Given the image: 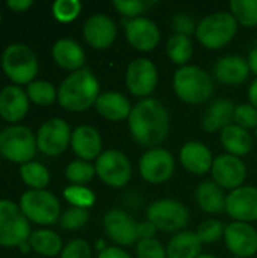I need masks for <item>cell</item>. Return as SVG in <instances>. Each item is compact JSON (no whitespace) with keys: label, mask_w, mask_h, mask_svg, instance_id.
Listing matches in <instances>:
<instances>
[{"label":"cell","mask_w":257,"mask_h":258,"mask_svg":"<svg viewBox=\"0 0 257 258\" xmlns=\"http://www.w3.org/2000/svg\"><path fill=\"white\" fill-rule=\"evenodd\" d=\"M71 128L62 118H50L39 125L36 132V147L38 150L48 156H61L71 144Z\"/></svg>","instance_id":"11"},{"label":"cell","mask_w":257,"mask_h":258,"mask_svg":"<svg viewBox=\"0 0 257 258\" xmlns=\"http://www.w3.org/2000/svg\"><path fill=\"white\" fill-rule=\"evenodd\" d=\"M235 104L227 98H218L211 103L203 118V128L209 133L221 132L227 125L233 124Z\"/></svg>","instance_id":"26"},{"label":"cell","mask_w":257,"mask_h":258,"mask_svg":"<svg viewBox=\"0 0 257 258\" xmlns=\"http://www.w3.org/2000/svg\"><path fill=\"white\" fill-rule=\"evenodd\" d=\"M158 228L148 221H142V222H138V228H136V233H138V242L139 240H148V239H155V234H156Z\"/></svg>","instance_id":"45"},{"label":"cell","mask_w":257,"mask_h":258,"mask_svg":"<svg viewBox=\"0 0 257 258\" xmlns=\"http://www.w3.org/2000/svg\"><path fill=\"white\" fill-rule=\"evenodd\" d=\"M0 23H2V12H0Z\"/></svg>","instance_id":"53"},{"label":"cell","mask_w":257,"mask_h":258,"mask_svg":"<svg viewBox=\"0 0 257 258\" xmlns=\"http://www.w3.org/2000/svg\"><path fill=\"white\" fill-rule=\"evenodd\" d=\"M248 98H250V104L257 109V79L248 88Z\"/></svg>","instance_id":"49"},{"label":"cell","mask_w":257,"mask_h":258,"mask_svg":"<svg viewBox=\"0 0 257 258\" xmlns=\"http://www.w3.org/2000/svg\"><path fill=\"white\" fill-rule=\"evenodd\" d=\"M256 138H257V128H256Z\"/></svg>","instance_id":"54"},{"label":"cell","mask_w":257,"mask_h":258,"mask_svg":"<svg viewBox=\"0 0 257 258\" xmlns=\"http://www.w3.org/2000/svg\"><path fill=\"white\" fill-rule=\"evenodd\" d=\"M238 26L239 24L230 12L220 11L206 15L197 24L195 36L203 47L209 50H218L226 47L235 38Z\"/></svg>","instance_id":"5"},{"label":"cell","mask_w":257,"mask_h":258,"mask_svg":"<svg viewBox=\"0 0 257 258\" xmlns=\"http://www.w3.org/2000/svg\"><path fill=\"white\" fill-rule=\"evenodd\" d=\"M229 8L238 24L244 27H256L257 0H232L229 3Z\"/></svg>","instance_id":"34"},{"label":"cell","mask_w":257,"mask_h":258,"mask_svg":"<svg viewBox=\"0 0 257 258\" xmlns=\"http://www.w3.org/2000/svg\"><path fill=\"white\" fill-rule=\"evenodd\" d=\"M61 258H91V246L83 239H74L64 246Z\"/></svg>","instance_id":"43"},{"label":"cell","mask_w":257,"mask_h":258,"mask_svg":"<svg viewBox=\"0 0 257 258\" xmlns=\"http://www.w3.org/2000/svg\"><path fill=\"white\" fill-rule=\"evenodd\" d=\"M224 225L217 221V219H208L204 222L200 224V227L197 228L195 234L198 236L201 243H215L217 240H220L221 237H224Z\"/></svg>","instance_id":"40"},{"label":"cell","mask_w":257,"mask_h":258,"mask_svg":"<svg viewBox=\"0 0 257 258\" xmlns=\"http://www.w3.org/2000/svg\"><path fill=\"white\" fill-rule=\"evenodd\" d=\"M20 177L26 186L35 190H42L50 183V172L48 169L39 162H27L20 166Z\"/></svg>","instance_id":"32"},{"label":"cell","mask_w":257,"mask_h":258,"mask_svg":"<svg viewBox=\"0 0 257 258\" xmlns=\"http://www.w3.org/2000/svg\"><path fill=\"white\" fill-rule=\"evenodd\" d=\"M94 175H95V166L86 160H80V159L73 160L65 168L67 180L76 186H85L86 183L92 180Z\"/></svg>","instance_id":"35"},{"label":"cell","mask_w":257,"mask_h":258,"mask_svg":"<svg viewBox=\"0 0 257 258\" xmlns=\"http://www.w3.org/2000/svg\"><path fill=\"white\" fill-rule=\"evenodd\" d=\"M215 77L223 85L238 86L244 83L250 76V68L247 59L238 54H226L220 57L214 67Z\"/></svg>","instance_id":"23"},{"label":"cell","mask_w":257,"mask_h":258,"mask_svg":"<svg viewBox=\"0 0 257 258\" xmlns=\"http://www.w3.org/2000/svg\"><path fill=\"white\" fill-rule=\"evenodd\" d=\"M29 249H32V248H30V245H29V242H26V243H23V245L20 246V251H21L23 254H27V252H29Z\"/></svg>","instance_id":"50"},{"label":"cell","mask_w":257,"mask_h":258,"mask_svg":"<svg viewBox=\"0 0 257 258\" xmlns=\"http://www.w3.org/2000/svg\"><path fill=\"white\" fill-rule=\"evenodd\" d=\"M136 258H167V249L156 239L139 240L136 243Z\"/></svg>","instance_id":"42"},{"label":"cell","mask_w":257,"mask_h":258,"mask_svg":"<svg viewBox=\"0 0 257 258\" xmlns=\"http://www.w3.org/2000/svg\"><path fill=\"white\" fill-rule=\"evenodd\" d=\"M220 138H221V144H223L224 150L227 151V154L242 157L251 151L253 136L250 135L248 130H245L236 124H230L226 128H223L220 133Z\"/></svg>","instance_id":"28"},{"label":"cell","mask_w":257,"mask_h":258,"mask_svg":"<svg viewBox=\"0 0 257 258\" xmlns=\"http://www.w3.org/2000/svg\"><path fill=\"white\" fill-rule=\"evenodd\" d=\"M129 132L135 142L145 148H156L170 133V112L162 101L144 98L132 107L127 118Z\"/></svg>","instance_id":"1"},{"label":"cell","mask_w":257,"mask_h":258,"mask_svg":"<svg viewBox=\"0 0 257 258\" xmlns=\"http://www.w3.org/2000/svg\"><path fill=\"white\" fill-rule=\"evenodd\" d=\"M226 213L236 222L251 224L257 221V187L241 186L226 198Z\"/></svg>","instance_id":"17"},{"label":"cell","mask_w":257,"mask_h":258,"mask_svg":"<svg viewBox=\"0 0 257 258\" xmlns=\"http://www.w3.org/2000/svg\"><path fill=\"white\" fill-rule=\"evenodd\" d=\"M247 62H248V68H250V73H253L257 77V47H254L248 57H247Z\"/></svg>","instance_id":"48"},{"label":"cell","mask_w":257,"mask_h":258,"mask_svg":"<svg viewBox=\"0 0 257 258\" xmlns=\"http://www.w3.org/2000/svg\"><path fill=\"white\" fill-rule=\"evenodd\" d=\"M126 85L132 95L139 98H150L158 85V68L156 65L145 59H133L126 71Z\"/></svg>","instance_id":"13"},{"label":"cell","mask_w":257,"mask_h":258,"mask_svg":"<svg viewBox=\"0 0 257 258\" xmlns=\"http://www.w3.org/2000/svg\"><path fill=\"white\" fill-rule=\"evenodd\" d=\"M30 248L44 257H55L62 252V239L58 233L52 230H35L29 237Z\"/></svg>","instance_id":"30"},{"label":"cell","mask_w":257,"mask_h":258,"mask_svg":"<svg viewBox=\"0 0 257 258\" xmlns=\"http://www.w3.org/2000/svg\"><path fill=\"white\" fill-rule=\"evenodd\" d=\"M132 104L126 95L117 91L101 92L95 101V110L100 116L109 121H123L129 118L132 112Z\"/></svg>","instance_id":"25"},{"label":"cell","mask_w":257,"mask_h":258,"mask_svg":"<svg viewBox=\"0 0 257 258\" xmlns=\"http://www.w3.org/2000/svg\"><path fill=\"white\" fill-rule=\"evenodd\" d=\"M167 54L170 57V60H173L174 63L185 67L188 65V62L191 60L192 54H194V45L191 38L183 36V35H173L170 36V39L167 41Z\"/></svg>","instance_id":"31"},{"label":"cell","mask_w":257,"mask_h":258,"mask_svg":"<svg viewBox=\"0 0 257 258\" xmlns=\"http://www.w3.org/2000/svg\"><path fill=\"white\" fill-rule=\"evenodd\" d=\"M53 60L67 71H79L85 68V51L82 45L71 38H61L52 47Z\"/></svg>","instance_id":"24"},{"label":"cell","mask_w":257,"mask_h":258,"mask_svg":"<svg viewBox=\"0 0 257 258\" xmlns=\"http://www.w3.org/2000/svg\"><path fill=\"white\" fill-rule=\"evenodd\" d=\"M30 234V222L20 206L9 200H0V246L20 248Z\"/></svg>","instance_id":"8"},{"label":"cell","mask_w":257,"mask_h":258,"mask_svg":"<svg viewBox=\"0 0 257 258\" xmlns=\"http://www.w3.org/2000/svg\"><path fill=\"white\" fill-rule=\"evenodd\" d=\"M97 258H133L127 251L120 246H106L101 252H98Z\"/></svg>","instance_id":"46"},{"label":"cell","mask_w":257,"mask_h":258,"mask_svg":"<svg viewBox=\"0 0 257 258\" xmlns=\"http://www.w3.org/2000/svg\"><path fill=\"white\" fill-rule=\"evenodd\" d=\"M233 258H241V257H233Z\"/></svg>","instance_id":"55"},{"label":"cell","mask_w":257,"mask_h":258,"mask_svg":"<svg viewBox=\"0 0 257 258\" xmlns=\"http://www.w3.org/2000/svg\"><path fill=\"white\" fill-rule=\"evenodd\" d=\"M197 258H217V257H214V255H211V254H200Z\"/></svg>","instance_id":"52"},{"label":"cell","mask_w":257,"mask_h":258,"mask_svg":"<svg viewBox=\"0 0 257 258\" xmlns=\"http://www.w3.org/2000/svg\"><path fill=\"white\" fill-rule=\"evenodd\" d=\"M82 3L79 0H56L52 6L53 17L61 23H70L79 17Z\"/></svg>","instance_id":"38"},{"label":"cell","mask_w":257,"mask_h":258,"mask_svg":"<svg viewBox=\"0 0 257 258\" xmlns=\"http://www.w3.org/2000/svg\"><path fill=\"white\" fill-rule=\"evenodd\" d=\"M173 86L176 95L188 104H201L214 95L212 77L197 65L180 67L173 77Z\"/></svg>","instance_id":"3"},{"label":"cell","mask_w":257,"mask_h":258,"mask_svg":"<svg viewBox=\"0 0 257 258\" xmlns=\"http://www.w3.org/2000/svg\"><path fill=\"white\" fill-rule=\"evenodd\" d=\"M0 160H2V156H0Z\"/></svg>","instance_id":"57"},{"label":"cell","mask_w":257,"mask_h":258,"mask_svg":"<svg viewBox=\"0 0 257 258\" xmlns=\"http://www.w3.org/2000/svg\"><path fill=\"white\" fill-rule=\"evenodd\" d=\"M233 124L245 128V130H253L257 128V109L251 106L250 103H242L235 107V115H233Z\"/></svg>","instance_id":"41"},{"label":"cell","mask_w":257,"mask_h":258,"mask_svg":"<svg viewBox=\"0 0 257 258\" xmlns=\"http://www.w3.org/2000/svg\"><path fill=\"white\" fill-rule=\"evenodd\" d=\"M195 203L197 206L209 215H218L226 212V195L215 181H201L195 189Z\"/></svg>","instance_id":"27"},{"label":"cell","mask_w":257,"mask_h":258,"mask_svg":"<svg viewBox=\"0 0 257 258\" xmlns=\"http://www.w3.org/2000/svg\"><path fill=\"white\" fill-rule=\"evenodd\" d=\"M26 94L36 106H50L55 100H58L56 88L47 80H33L26 86Z\"/></svg>","instance_id":"33"},{"label":"cell","mask_w":257,"mask_h":258,"mask_svg":"<svg viewBox=\"0 0 257 258\" xmlns=\"http://www.w3.org/2000/svg\"><path fill=\"white\" fill-rule=\"evenodd\" d=\"M33 5L32 0H8L6 6L14 12H24Z\"/></svg>","instance_id":"47"},{"label":"cell","mask_w":257,"mask_h":258,"mask_svg":"<svg viewBox=\"0 0 257 258\" xmlns=\"http://www.w3.org/2000/svg\"><path fill=\"white\" fill-rule=\"evenodd\" d=\"M100 83L94 73L82 68L68 74L58 88V103L68 112H85L100 95Z\"/></svg>","instance_id":"2"},{"label":"cell","mask_w":257,"mask_h":258,"mask_svg":"<svg viewBox=\"0 0 257 258\" xmlns=\"http://www.w3.org/2000/svg\"><path fill=\"white\" fill-rule=\"evenodd\" d=\"M173 154L161 147L147 150L139 159V174L150 184H162L174 174Z\"/></svg>","instance_id":"12"},{"label":"cell","mask_w":257,"mask_h":258,"mask_svg":"<svg viewBox=\"0 0 257 258\" xmlns=\"http://www.w3.org/2000/svg\"><path fill=\"white\" fill-rule=\"evenodd\" d=\"M18 206L29 222L38 225H55L62 215L59 200L47 189L26 190L20 197Z\"/></svg>","instance_id":"7"},{"label":"cell","mask_w":257,"mask_h":258,"mask_svg":"<svg viewBox=\"0 0 257 258\" xmlns=\"http://www.w3.org/2000/svg\"><path fill=\"white\" fill-rule=\"evenodd\" d=\"M30 100L21 86L8 85L0 91V116L11 124H18L26 116Z\"/></svg>","instance_id":"20"},{"label":"cell","mask_w":257,"mask_h":258,"mask_svg":"<svg viewBox=\"0 0 257 258\" xmlns=\"http://www.w3.org/2000/svg\"><path fill=\"white\" fill-rule=\"evenodd\" d=\"M88 219H89L88 210L79 209V207H70L61 215L59 225H61V228H64L67 231H77L83 225H86Z\"/></svg>","instance_id":"39"},{"label":"cell","mask_w":257,"mask_h":258,"mask_svg":"<svg viewBox=\"0 0 257 258\" xmlns=\"http://www.w3.org/2000/svg\"><path fill=\"white\" fill-rule=\"evenodd\" d=\"M180 163L183 168L195 175H204L212 169L214 157L211 150L198 141L186 142L179 153Z\"/></svg>","instance_id":"22"},{"label":"cell","mask_w":257,"mask_h":258,"mask_svg":"<svg viewBox=\"0 0 257 258\" xmlns=\"http://www.w3.org/2000/svg\"><path fill=\"white\" fill-rule=\"evenodd\" d=\"M36 136L21 124H11L0 133V156L12 163L24 165L36 154Z\"/></svg>","instance_id":"6"},{"label":"cell","mask_w":257,"mask_h":258,"mask_svg":"<svg viewBox=\"0 0 257 258\" xmlns=\"http://www.w3.org/2000/svg\"><path fill=\"white\" fill-rule=\"evenodd\" d=\"M106 236L120 246H130L138 242V222L123 209H111L103 218Z\"/></svg>","instance_id":"16"},{"label":"cell","mask_w":257,"mask_h":258,"mask_svg":"<svg viewBox=\"0 0 257 258\" xmlns=\"http://www.w3.org/2000/svg\"><path fill=\"white\" fill-rule=\"evenodd\" d=\"M38 57L26 44L14 42L2 53V70L5 76L17 86H27L32 83L38 74Z\"/></svg>","instance_id":"4"},{"label":"cell","mask_w":257,"mask_h":258,"mask_svg":"<svg viewBox=\"0 0 257 258\" xmlns=\"http://www.w3.org/2000/svg\"><path fill=\"white\" fill-rule=\"evenodd\" d=\"M95 174L111 187H124L132 178V163L129 157L118 150L103 151L95 160Z\"/></svg>","instance_id":"10"},{"label":"cell","mask_w":257,"mask_h":258,"mask_svg":"<svg viewBox=\"0 0 257 258\" xmlns=\"http://www.w3.org/2000/svg\"><path fill=\"white\" fill-rule=\"evenodd\" d=\"M212 181H215L221 189L235 190L244 186L247 178V166L241 157L232 154H220L212 163Z\"/></svg>","instance_id":"14"},{"label":"cell","mask_w":257,"mask_h":258,"mask_svg":"<svg viewBox=\"0 0 257 258\" xmlns=\"http://www.w3.org/2000/svg\"><path fill=\"white\" fill-rule=\"evenodd\" d=\"M117 24L115 21L105 14L91 15L83 24V38L85 41L97 50H106L111 47L117 38Z\"/></svg>","instance_id":"19"},{"label":"cell","mask_w":257,"mask_h":258,"mask_svg":"<svg viewBox=\"0 0 257 258\" xmlns=\"http://www.w3.org/2000/svg\"><path fill=\"white\" fill-rule=\"evenodd\" d=\"M64 198L67 203L71 204V207H79V209H85V210L92 207L95 203L94 192L91 189H88L86 186L70 184L68 187L64 189Z\"/></svg>","instance_id":"36"},{"label":"cell","mask_w":257,"mask_h":258,"mask_svg":"<svg viewBox=\"0 0 257 258\" xmlns=\"http://www.w3.org/2000/svg\"><path fill=\"white\" fill-rule=\"evenodd\" d=\"M171 26L176 35H183V36H191L192 33H195L197 30V24L192 20V17H189L185 12H179L173 17L171 20Z\"/></svg>","instance_id":"44"},{"label":"cell","mask_w":257,"mask_h":258,"mask_svg":"<svg viewBox=\"0 0 257 258\" xmlns=\"http://www.w3.org/2000/svg\"><path fill=\"white\" fill-rule=\"evenodd\" d=\"M0 133H2V128H0Z\"/></svg>","instance_id":"56"},{"label":"cell","mask_w":257,"mask_h":258,"mask_svg":"<svg viewBox=\"0 0 257 258\" xmlns=\"http://www.w3.org/2000/svg\"><path fill=\"white\" fill-rule=\"evenodd\" d=\"M123 26L126 32L127 42L139 51H151L159 45L161 30L158 24L147 18H123Z\"/></svg>","instance_id":"15"},{"label":"cell","mask_w":257,"mask_h":258,"mask_svg":"<svg viewBox=\"0 0 257 258\" xmlns=\"http://www.w3.org/2000/svg\"><path fill=\"white\" fill-rule=\"evenodd\" d=\"M114 8L124 17V18H138L142 17L145 11H148L155 2L150 0H114Z\"/></svg>","instance_id":"37"},{"label":"cell","mask_w":257,"mask_h":258,"mask_svg":"<svg viewBox=\"0 0 257 258\" xmlns=\"http://www.w3.org/2000/svg\"><path fill=\"white\" fill-rule=\"evenodd\" d=\"M71 148L80 160H97L103 153V141L97 128L91 125H79L71 135Z\"/></svg>","instance_id":"21"},{"label":"cell","mask_w":257,"mask_h":258,"mask_svg":"<svg viewBox=\"0 0 257 258\" xmlns=\"http://www.w3.org/2000/svg\"><path fill=\"white\" fill-rule=\"evenodd\" d=\"M147 219L164 233H180L189 222L188 209L176 200H158L147 207Z\"/></svg>","instance_id":"9"},{"label":"cell","mask_w":257,"mask_h":258,"mask_svg":"<svg viewBox=\"0 0 257 258\" xmlns=\"http://www.w3.org/2000/svg\"><path fill=\"white\" fill-rule=\"evenodd\" d=\"M201 242L192 231H180L167 245V258H197L201 254Z\"/></svg>","instance_id":"29"},{"label":"cell","mask_w":257,"mask_h":258,"mask_svg":"<svg viewBox=\"0 0 257 258\" xmlns=\"http://www.w3.org/2000/svg\"><path fill=\"white\" fill-rule=\"evenodd\" d=\"M95 246H97L98 252H101V251L106 248V246H105V243H103V240H97V245H95Z\"/></svg>","instance_id":"51"},{"label":"cell","mask_w":257,"mask_h":258,"mask_svg":"<svg viewBox=\"0 0 257 258\" xmlns=\"http://www.w3.org/2000/svg\"><path fill=\"white\" fill-rule=\"evenodd\" d=\"M224 242L235 257L250 258L257 252V231L251 224L233 221L224 228Z\"/></svg>","instance_id":"18"}]
</instances>
